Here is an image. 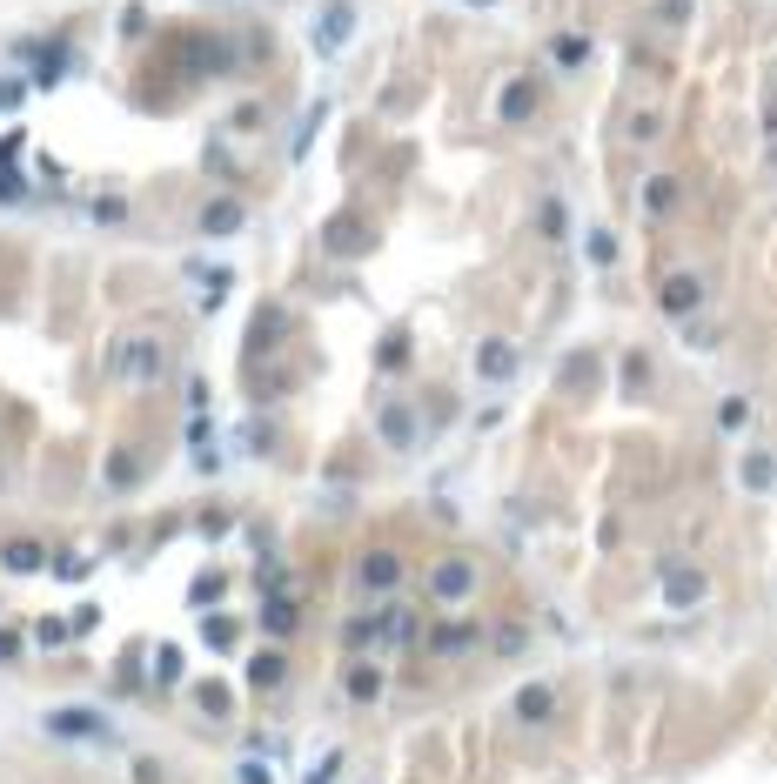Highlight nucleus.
Segmentation results:
<instances>
[{"label":"nucleus","mask_w":777,"mask_h":784,"mask_svg":"<svg viewBox=\"0 0 777 784\" xmlns=\"http://www.w3.org/2000/svg\"><path fill=\"white\" fill-rule=\"evenodd\" d=\"M657 590H664V604H670V610H690V604H704V597H711V577H704L697 563H664Z\"/></svg>","instance_id":"f257e3e1"},{"label":"nucleus","mask_w":777,"mask_h":784,"mask_svg":"<svg viewBox=\"0 0 777 784\" xmlns=\"http://www.w3.org/2000/svg\"><path fill=\"white\" fill-rule=\"evenodd\" d=\"M469 590H476V563L469 557H449L429 570V597L436 604H469Z\"/></svg>","instance_id":"f03ea898"},{"label":"nucleus","mask_w":777,"mask_h":784,"mask_svg":"<svg viewBox=\"0 0 777 784\" xmlns=\"http://www.w3.org/2000/svg\"><path fill=\"white\" fill-rule=\"evenodd\" d=\"M657 302H664V315H670V322H690V315L704 309V282H697V275H664Z\"/></svg>","instance_id":"7ed1b4c3"},{"label":"nucleus","mask_w":777,"mask_h":784,"mask_svg":"<svg viewBox=\"0 0 777 784\" xmlns=\"http://www.w3.org/2000/svg\"><path fill=\"white\" fill-rule=\"evenodd\" d=\"M356 583L369 590V597H389V590L402 583V557L396 550H369V557L356 563Z\"/></svg>","instance_id":"20e7f679"},{"label":"nucleus","mask_w":777,"mask_h":784,"mask_svg":"<svg viewBox=\"0 0 777 784\" xmlns=\"http://www.w3.org/2000/svg\"><path fill=\"white\" fill-rule=\"evenodd\" d=\"M737 483H744L751 496H771L777 490V456H771V449H751V456L737 463Z\"/></svg>","instance_id":"39448f33"},{"label":"nucleus","mask_w":777,"mask_h":784,"mask_svg":"<svg viewBox=\"0 0 777 784\" xmlns=\"http://www.w3.org/2000/svg\"><path fill=\"white\" fill-rule=\"evenodd\" d=\"M550 717H556L550 684H523V691H516V724H550Z\"/></svg>","instance_id":"423d86ee"},{"label":"nucleus","mask_w":777,"mask_h":784,"mask_svg":"<svg viewBox=\"0 0 777 784\" xmlns=\"http://www.w3.org/2000/svg\"><path fill=\"white\" fill-rule=\"evenodd\" d=\"M476 376L483 382H510L516 376V349L510 342H483V349H476Z\"/></svg>","instance_id":"0eeeda50"},{"label":"nucleus","mask_w":777,"mask_h":784,"mask_svg":"<svg viewBox=\"0 0 777 784\" xmlns=\"http://www.w3.org/2000/svg\"><path fill=\"white\" fill-rule=\"evenodd\" d=\"M47 731H54V738H74V744H81V738H101L108 724H101L94 711H54V717H47Z\"/></svg>","instance_id":"6e6552de"},{"label":"nucleus","mask_w":777,"mask_h":784,"mask_svg":"<svg viewBox=\"0 0 777 784\" xmlns=\"http://www.w3.org/2000/svg\"><path fill=\"white\" fill-rule=\"evenodd\" d=\"M469 644H476V624H469V617H456V624H443V630H429V650H436V657H463Z\"/></svg>","instance_id":"1a4fd4ad"},{"label":"nucleus","mask_w":777,"mask_h":784,"mask_svg":"<svg viewBox=\"0 0 777 784\" xmlns=\"http://www.w3.org/2000/svg\"><path fill=\"white\" fill-rule=\"evenodd\" d=\"M382 436H389L396 449H409V443H416V416H409L402 403H389V409H382Z\"/></svg>","instance_id":"9d476101"},{"label":"nucleus","mask_w":777,"mask_h":784,"mask_svg":"<svg viewBox=\"0 0 777 784\" xmlns=\"http://www.w3.org/2000/svg\"><path fill=\"white\" fill-rule=\"evenodd\" d=\"M349 697H356V704H376L382 697V664H356V671H349Z\"/></svg>","instance_id":"9b49d317"},{"label":"nucleus","mask_w":777,"mask_h":784,"mask_svg":"<svg viewBox=\"0 0 777 784\" xmlns=\"http://www.w3.org/2000/svg\"><path fill=\"white\" fill-rule=\"evenodd\" d=\"M0 563H7V570H41V543L14 537V543H7V550H0Z\"/></svg>","instance_id":"f8f14e48"},{"label":"nucleus","mask_w":777,"mask_h":784,"mask_svg":"<svg viewBox=\"0 0 777 784\" xmlns=\"http://www.w3.org/2000/svg\"><path fill=\"white\" fill-rule=\"evenodd\" d=\"M235 222H242V208H235V202H215L208 215H201V228H208V235H228Z\"/></svg>","instance_id":"ddd939ff"},{"label":"nucleus","mask_w":777,"mask_h":784,"mask_svg":"<svg viewBox=\"0 0 777 784\" xmlns=\"http://www.w3.org/2000/svg\"><path fill=\"white\" fill-rule=\"evenodd\" d=\"M751 423V403H744V396H724V403H717V429H744Z\"/></svg>","instance_id":"4468645a"},{"label":"nucleus","mask_w":777,"mask_h":784,"mask_svg":"<svg viewBox=\"0 0 777 784\" xmlns=\"http://www.w3.org/2000/svg\"><path fill=\"white\" fill-rule=\"evenodd\" d=\"M262 630H268V637H289V630H295V604H268L262 610Z\"/></svg>","instance_id":"2eb2a0df"},{"label":"nucleus","mask_w":777,"mask_h":784,"mask_svg":"<svg viewBox=\"0 0 777 784\" xmlns=\"http://www.w3.org/2000/svg\"><path fill=\"white\" fill-rule=\"evenodd\" d=\"M248 684L275 691V684H282V657H255V664H248Z\"/></svg>","instance_id":"dca6fc26"},{"label":"nucleus","mask_w":777,"mask_h":784,"mask_svg":"<svg viewBox=\"0 0 777 784\" xmlns=\"http://www.w3.org/2000/svg\"><path fill=\"white\" fill-rule=\"evenodd\" d=\"M201 637H208L215 650H228V644H235V624H228V617H208V624H201Z\"/></svg>","instance_id":"f3484780"},{"label":"nucleus","mask_w":777,"mask_h":784,"mask_svg":"<svg viewBox=\"0 0 777 784\" xmlns=\"http://www.w3.org/2000/svg\"><path fill=\"white\" fill-rule=\"evenodd\" d=\"M670 195H677L670 181H650V188H644V208H650V215H664V208H670Z\"/></svg>","instance_id":"a211bd4d"},{"label":"nucleus","mask_w":777,"mask_h":784,"mask_svg":"<svg viewBox=\"0 0 777 784\" xmlns=\"http://www.w3.org/2000/svg\"><path fill=\"white\" fill-rule=\"evenodd\" d=\"M155 677L161 684H175L181 677V650H155Z\"/></svg>","instance_id":"6ab92c4d"},{"label":"nucleus","mask_w":777,"mask_h":784,"mask_svg":"<svg viewBox=\"0 0 777 784\" xmlns=\"http://www.w3.org/2000/svg\"><path fill=\"white\" fill-rule=\"evenodd\" d=\"M590 262H597V269H603V262H617V242H610L603 228H597V235H590Z\"/></svg>","instance_id":"aec40b11"}]
</instances>
